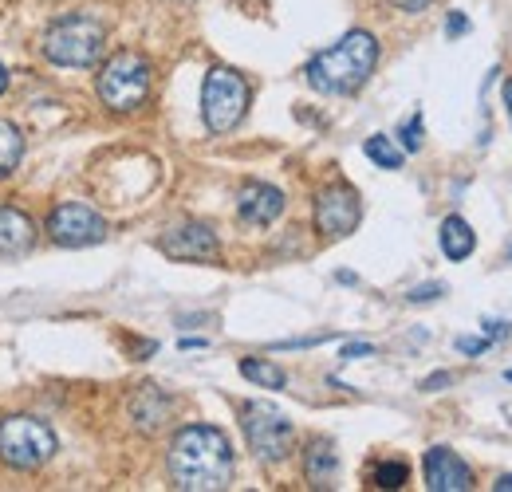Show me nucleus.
Returning a JSON list of instances; mask_svg holds the SVG:
<instances>
[{
    "mask_svg": "<svg viewBox=\"0 0 512 492\" xmlns=\"http://www.w3.org/2000/svg\"><path fill=\"white\" fill-rule=\"evenodd\" d=\"M170 477L186 492H221L233 481V445L213 426H186L170 445Z\"/></svg>",
    "mask_w": 512,
    "mask_h": 492,
    "instance_id": "obj_1",
    "label": "nucleus"
},
{
    "mask_svg": "<svg viewBox=\"0 0 512 492\" xmlns=\"http://www.w3.org/2000/svg\"><path fill=\"white\" fill-rule=\"evenodd\" d=\"M379 63V40L371 32H347L339 44L323 48L308 63V83L320 95H355Z\"/></svg>",
    "mask_w": 512,
    "mask_h": 492,
    "instance_id": "obj_2",
    "label": "nucleus"
},
{
    "mask_svg": "<svg viewBox=\"0 0 512 492\" xmlns=\"http://www.w3.org/2000/svg\"><path fill=\"white\" fill-rule=\"evenodd\" d=\"M107 48V32L91 16H64L44 32V56L60 67H91Z\"/></svg>",
    "mask_w": 512,
    "mask_h": 492,
    "instance_id": "obj_3",
    "label": "nucleus"
},
{
    "mask_svg": "<svg viewBox=\"0 0 512 492\" xmlns=\"http://www.w3.org/2000/svg\"><path fill=\"white\" fill-rule=\"evenodd\" d=\"M52 453H56V433L48 430L44 422L24 418V414L0 418V461L8 469L36 473V469H44L52 461Z\"/></svg>",
    "mask_w": 512,
    "mask_h": 492,
    "instance_id": "obj_4",
    "label": "nucleus"
},
{
    "mask_svg": "<svg viewBox=\"0 0 512 492\" xmlns=\"http://www.w3.org/2000/svg\"><path fill=\"white\" fill-rule=\"evenodd\" d=\"M249 111V83L229 71V67H213L205 75V87H201V115L205 126L213 134H229L233 126L245 119Z\"/></svg>",
    "mask_w": 512,
    "mask_h": 492,
    "instance_id": "obj_5",
    "label": "nucleus"
},
{
    "mask_svg": "<svg viewBox=\"0 0 512 492\" xmlns=\"http://www.w3.org/2000/svg\"><path fill=\"white\" fill-rule=\"evenodd\" d=\"M150 95V63L134 52H119L99 71V99L111 111H138Z\"/></svg>",
    "mask_w": 512,
    "mask_h": 492,
    "instance_id": "obj_6",
    "label": "nucleus"
},
{
    "mask_svg": "<svg viewBox=\"0 0 512 492\" xmlns=\"http://www.w3.org/2000/svg\"><path fill=\"white\" fill-rule=\"evenodd\" d=\"M241 426H245V437H249V445H253V453L260 461H284L292 453L296 430H292V422L276 406L249 402L245 414H241Z\"/></svg>",
    "mask_w": 512,
    "mask_h": 492,
    "instance_id": "obj_7",
    "label": "nucleus"
},
{
    "mask_svg": "<svg viewBox=\"0 0 512 492\" xmlns=\"http://www.w3.org/2000/svg\"><path fill=\"white\" fill-rule=\"evenodd\" d=\"M48 237L64 248L99 245V241H107V221L83 201H64L48 217Z\"/></svg>",
    "mask_w": 512,
    "mask_h": 492,
    "instance_id": "obj_8",
    "label": "nucleus"
},
{
    "mask_svg": "<svg viewBox=\"0 0 512 492\" xmlns=\"http://www.w3.org/2000/svg\"><path fill=\"white\" fill-rule=\"evenodd\" d=\"M363 221V201L351 185H327L316 197V229L323 237L339 241V237H351Z\"/></svg>",
    "mask_w": 512,
    "mask_h": 492,
    "instance_id": "obj_9",
    "label": "nucleus"
},
{
    "mask_svg": "<svg viewBox=\"0 0 512 492\" xmlns=\"http://www.w3.org/2000/svg\"><path fill=\"white\" fill-rule=\"evenodd\" d=\"M162 252L174 256V260H193V264H213L221 256V245L213 237L209 225H197V221H186L178 229H170L162 237Z\"/></svg>",
    "mask_w": 512,
    "mask_h": 492,
    "instance_id": "obj_10",
    "label": "nucleus"
},
{
    "mask_svg": "<svg viewBox=\"0 0 512 492\" xmlns=\"http://www.w3.org/2000/svg\"><path fill=\"white\" fill-rule=\"evenodd\" d=\"M422 473H426V489H434V492L473 489V473H469V465H465L453 449H446V445H434V449L426 453Z\"/></svg>",
    "mask_w": 512,
    "mask_h": 492,
    "instance_id": "obj_11",
    "label": "nucleus"
},
{
    "mask_svg": "<svg viewBox=\"0 0 512 492\" xmlns=\"http://www.w3.org/2000/svg\"><path fill=\"white\" fill-rule=\"evenodd\" d=\"M237 213H241V221H249V225H272V221L284 213V193H280L276 185L249 182L237 193Z\"/></svg>",
    "mask_w": 512,
    "mask_h": 492,
    "instance_id": "obj_12",
    "label": "nucleus"
},
{
    "mask_svg": "<svg viewBox=\"0 0 512 492\" xmlns=\"http://www.w3.org/2000/svg\"><path fill=\"white\" fill-rule=\"evenodd\" d=\"M36 245V225L28 213L0 205V256H24Z\"/></svg>",
    "mask_w": 512,
    "mask_h": 492,
    "instance_id": "obj_13",
    "label": "nucleus"
},
{
    "mask_svg": "<svg viewBox=\"0 0 512 492\" xmlns=\"http://www.w3.org/2000/svg\"><path fill=\"white\" fill-rule=\"evenodd\" d=\"M170 410H174V402H170V394H162L158 386H142V390L130 398V418H134V426L142 433L162 430V422L170 418Z\"/></svg>",
    "mask_w": 512,
    "mask_h": 492,
    "instance_id": "obj_14",
    "label": "nucleus"
},
{
    "mask_svg": "<svg viewBox=\"0 0 512 492\" xmlns=\"http://www.w3.org/2000/svg\"><path fill=\"white\" fill-rule=\"evenodd\" d=\"M304 469H308V481L316 489H327L335 481V469H339V457H335V445L327 437H316L308 445V457H304Z\"/></svg>",
    "mask_w": 512,
    "mask_h": 492,
    "instance_id": "obj_15",
    "label": "nucleus"
},
{
    "mask_svg": "<svg viewBox=\"0 0 512 492\" xmlns=\"http://www.w3.org/2000/svg\"><path fill=\"white\" fill-rule=\"evenodd\" d=\"M438 237H442V252H446L449 260H465L477 248V237H473V229H469L465 217H446Z\"/></svg>",
    "mask_w": 512,
    "mask_h": 492,
    "instance_id": "obj_16",
    "label": "nucleus"
},
{
    "mask_svg": "<svg viewBox=\"0 0 512 492\" xmlns=\"http://www.w3.org/2000/svg\"><path fill=\"white\" fill-rule=\"evenodd\" d=\"M24 158V134L8 119H0V178H8Z\"/></svg>",
    "mask_w": 512,
    "mask_h": 492,
    "instance_id": "obj_17",
    "label": "nucleus"
},
{
    "mask_svg": "<svg viewBox=\"0 0 512 492\" xmlns=\"http://www.w3.org/2000/svg\"><path fill=\"white\" fill-rule=\"evenodd\" d=\"M241 374L256 382V386H264V390H284V370L276 367V363H264V359H241Z\"/></svg>",
    "mask_w": 512,
    "mask_h": 492,
    "instance_id": "obj_18",
    "label": "nucleus"
},
{
    "mask_svg": "<svg viewBox=\"0 0 512 492\" xmlns=\"http://www.w3.org/2000/svg\"><path fill=\"white\" fill-rule=\"evenodd\" d=\"M363 150H367V158H371L375 166H383V170H398V166H402V150H398L386 134L367 138V146H363Z\"/></svg>",
    "mask_w": 512,
    "mask_h": 492,
    "instance_id": "obj_19",
    "label": "nucleus"
},
{
    "mask_svg": "<svg viewBox=\"0 0 512 492\" xmlns=\"http://www.w3.org/2000/svg\"><path fill=\"white\" fill-rule=\"evenodd\" d=\"M406 477H410V469H406L402 461H383V465H375V485H379V489H402Z\"/></svg>",
    "mask_w": 512,
    "mask_h": 492,
    "instance_id": "obj_20",
    "label": "nucleus"
},
{
    "mask_svg": "<svg viewBox=\"0 0 512 492\" xmlns=\"http://www.w3.org/2000/svg\"><path fill=\"white\" fill-rule=\"evenodd\" d=\"M402 146H406V154L422 150V115H414L410 123L402 126Z\"/></svg>",
    "mask_w": 512,
    "mask_h": 492,
    "instance_id": "obj_21",
    "label": "nucleus"
},
{
    "mask_svg": "<svg viewBox=\"0 0 512 492\" xmlns=\"http://www.w3.org/2000/svg\"><path fill=\"white\" fill-rule=\"evenodd\" d=\"M442 292H446V284H422V288H414L406 300H410V304H426V300H438Z\"/></svg>",
    "mask_w": 512,
    "mask_h": 492,
    "instance_id": "obj_22",
    "label": "nucleus"
},
{
    "mask_svg": "<svg viewBox=\"0 0 512 492\" xmlns=\"http://www.w3.org/2000/svg\"><path fill=\"white\" fill-rule=\"evenodd\" d=\"M485 347H489V339H469V335L457 339V351H461V355H481Z\"/></svg>",
    "mask_w": 512,
    "mask_h": 492,
    "instance_id": "obj_23",
    "label": "nucleus"
},
{
    "mask_svg": "<svg viewBox=\"0 0 512 492\" xmlns=\"http://www.w3.org/2000/svg\"><path fill=\"white\" fill-rule=\"evenodd\" d=\"M449 36H461V32H469V20L461 16V12H449V24H446Z\"/></svg>",
    "mask_w": 512,
    "mask_h": 492,
    "instance_id": "obj_24",
    "label": "nucleus"
},
{
    "mask_svg": "<svg viewBox=\"0 0 512 492\" xmlns=\"http://www.w3.org/2000/svg\"><path fill=\"white\" fill-rule=\"evenodd\" d=\"M371 351H375L371 343H347V347H343V359H363V355H371Z\"/></svg>",
    "mask_w": 512,
    "mask_h": 492,
    "instance_id": "obj_25",
    "label": "nucleus"
},
{
    "mask_svg": "<svg viewBox=\"0 0 512 492\" xmlns=\"http://www.w3.org/2000/svg\"><path fill=\"white\" fill-rule=\"evenodd\" d=\"M394 8H402V12H422V8H430L434 0H390Z\"/></svg>",
    "mask_w": 512,
    "mask_h": 492,
    "instance_id": "obj_26",
    "label": "nucleus"
},
{
    "mask_svg": "<svg viewBox=\"0 0 512 492\" xmlns=\"http://www.w3.org/2000/svg\"><path fill=\"white\" fill-rule=\"evenodd\" d=\"M489 327V339H505L509 335V323H485Z\"/></svg>",
    "mask_w": 512,
    "mask_h": 492,
    "instance_id": "obj_27",
    "label": "nucleus"
},
{
    "mask_svg": "<svg viewBox=\"0 0 512 492\" xmlns=\"http://www.w3.org/2000/svg\"><path fill=\"white\" fill-rule=\"evenodd\" d=\"M446 382H449V374H434V378L422 382V390H438V386H446Z\"/></svg>",
    "mask_w": 512,
    "mask_h": 492,
    "instance_id": "obj_28",
    "label": "nucleus"
},
{
    "mask_svg": "<svg viewBox=\"0 0 512 492\" xmlns=\"http://www.w3.org/2000/svg\"><path fill=\"white\" fill-rule=\"evenodd\" d=\"M205 347V339H182V351H201Z\"/></svg>",
    "mask_w": 512,
    "mask_h": 492,
    "instance_id": "obj_29",
    "label": "nucleus"
},
{
    "mask_svg": "<svg viewBox=\"0 0 512 492\" xmlns=\"http://www.w3.org/2000/svg\"><path fill=\"white\" fill-rule=\"evenodd\" d=\"M497 492H512V473H509V477H501V481H497Z\"/></svg>",
    "mask_w": 512,
    "mask_h": 492,
    "instance_id": "obj_30",
    "label": "nucleus"
},
{
    "mask_svg": "<svg viewBox=\"0 0 512 492\" xmlns=\"http://www.w3.org/2000/svg\"><path fill=\"white\" fill-rule=\"evenodd\" d=\"M505 107H509V119H512V79L505 83Z\"/></svg>",
    "mask_w": 512,
    "mask_h": 492,
    "instance_id": "obj_31",
    "label": "nucleus"
},
{
    "mask_svg": "<svg viewBox=\"0 0 512 492\" xmlns=\"http://www.w3.org/2000/svg\"><path fill=\"white\" fill-rule=\"evenodd\" d=\"M4 91H8V71L0 67V95H4Z\"/></svg>",
    "mask_w": 512,
    "mask_h": 492,
    "instance_id": "obj_32",
    "label": "nucleus"
},
{
    "mask_svg": "<svg viewBox=\"0 0 512 492\" xmlns=\"http://www.w3.org/2000/svg\"><path fill=\"white\" fill-rule=\"evenodd\" d=\"M509 382H512V370H509Z\"/></svg>",
    "mask_w": 512,
    "mask_h": 492,
    "instance_id": "obj_33",
    "label": "nucleus"
}]
</instances>
